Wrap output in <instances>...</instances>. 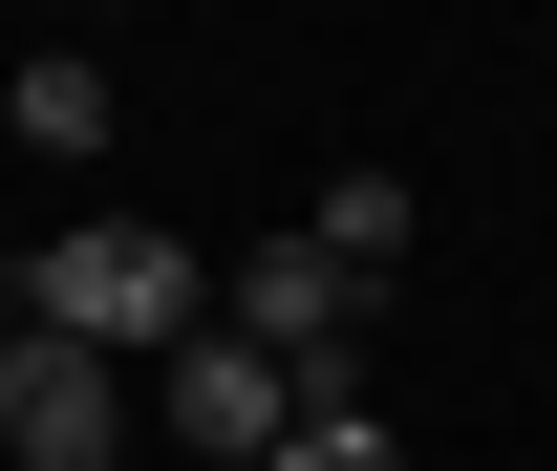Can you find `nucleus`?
Here are the masks:
<instances>
[{"mask_svg":"<svg viewBox=\"0 0 557 471\" xmlns=\"http://www.w3.org/2000/svg\"><path fill=\"white\" fill-rule=\"evenodd\" d=\"M108 22H129V0H108Z\"/></svg>","mask_w":557,"mask_h":471,"instance_id":"8","label":"nucleus"},{"mask_svg":"<svg viewBox=\"0 0 557 471\" xmlns=\"http://www.w3.org/2000/svg\"><path fill=\"white\" fill-rule=\"evenodd\" d=\"M258 471H408V429H386V407H300Z\"/></svg>","mask_w":557,"mask_h":471,"instance_id":"7","label":"nucleus"},{"mask_svg":"<svg viewBox=\"0 0 557 471\" xmlns=\"http://www.w3.org/2000/svg\"><path fill=\"white\" fill-rule=\"evenodd\" d=\"M214 322H258L278 364H300V407H364V386H344V364H364V278L322 258V236H258V258L214 278Z\"/></svg>","mask_w":557,"mask_h":471,"instance_id":"3","label":"nucleus"},{"mask_svg":"<svg viewBox=\"0 0 557 471\" xmlns=\"http://www.w3.org/2000/svg\"><path fill=\"white\" fill-rule=\"evenodd\" d=\"M150 429H172V450H194V471H258L278 429H300V364H278L258 322H194V343H172V364H150Z\"/></svg>","mask_w":557,"mask_h":471,"instance_id":"2","label":"nucleus"},{"mask_svg":"<svg viewBox=\"0 0 557 471\" xmlns=\"http://www.w3.org/2000/svg\"><path fill=\"white\" fill-rule=\"evenodd\" d=\"M0 450H22V471H108V450H129V364L0 322Z\"/></svg>","mask_w":557,"mask_h":471,"instance_id":"4","label":"nucleus"},{"mask_svg":"<svg viewBox=\"0 0 557 471\" xmlns=\"http://www.w3.org/2000/svg\"><path fill=\"white\" fill-rule=\"evenodd\" d=\"M300 236H322L344 278H408V236H429V214H408V172H344V194L300 214Z\"/></svg>","mask_w":557,"mask_h":471,"instance_id":"6","label":"nucleus"},{"mask_svg":"<svg viewBox=\"0 0 557 471\" xmlns=\"http://www.w3.org/2000/svg\"><path fill=\"white\" fill-rule=\"evenodd\" d=\"M44 343H108V364H172V343L214 322V278H194V236H150V214H65L44 258L0 278Z\"/></svg>","mask_w":557,"mask_h":471,"instance_id":"1","label":"nucleus"},{"mask_svg":"<svg viewBox=\"0 0 557 471\" xmlns=\"http://www.w3.org/2000/svg\"><path fill=\"white\" fill-rule=\"evenodd\" d=\"M0 129L44 150V172H108V129H129V108H108V65H86V44H44V65L0 86Z\"/></svg>","mask_w":557,"mask_h":471,"instance_id":"5","label":"nucleus"}]
</instances>
